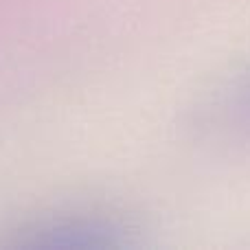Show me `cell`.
Returning <instances> with one entry per match:
<instances>
[{"label":"cell","instance_id":"cell-1","mask_svg":"<svg viewBox=\"0 0 250 250\" xmlns=\"http://www.w3.org/2000/svg\"><path fill=\"white\" fill-rule=\"evenodd\" d=\"M127 226L105 215H62L26 230V244L46 248H99L123 242Z\"/></svg>","mask_w":250,"mask_h":250},{"label":"cell","instance_id":"cell-2","mask_svg":"<svg viewBox=\"0 0 250 250\" xmlns=\"http://www.w3.org/2000/svg\"><path fill=\"white\" fill-rule=\"evenodd\" d=\"M198 127L215 136H250V68L233 77L202 105Z\"/></svg>","mask_w":250,"mask_h":250}]
</instances>
